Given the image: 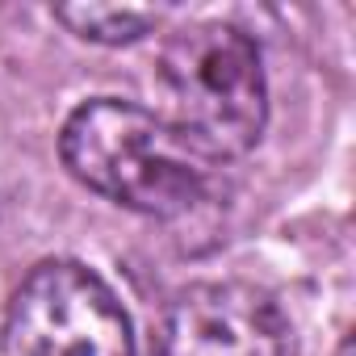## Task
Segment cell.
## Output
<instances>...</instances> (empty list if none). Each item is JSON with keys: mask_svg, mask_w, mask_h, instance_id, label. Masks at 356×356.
Masks as SVG:
<instances>
[{"mask_svg": "<svg viewBox=\"0 0 356 356\" xmlns=\"http://www.w3.org/2000/svg\"><path fill=\"white\" fill-rule=\"evenodd\" d=\"M9 356H134V335L113 289L76 260L38 264L5 310Z\"/></svg>", "mask_w": 356, "mask_h": 356, "instance_id": "obj_3", "label": "cell"}, {"mask_svg": "<svg viewBox=\"0 0 356 356\" xmlns=\"http://www.w3.org/2000/svg\"><path fill=\"white\" fill-rule=\"evenodd\" d=\"M55 22H63L76 38L101 42V47H122L159 26L155 9H134V5H59Z\"/></svg>", "mask_w": 356, "mask_h": 356, "instance_id": "obj_5", "label": "cell"}, {"mask_svg": "<svg viewBox=\"0 0 356 356\" xmlns=\"http://www.w3.org/2000/svg\"><path fill=\"white\" fill-rule=\"evenodd\" d=\"M147 356H293V327L273 293L248 281H206L163 306Z\"/></svg>", "mask_w": 356, "mask_h": 356, "instance_id": "obj_4", "label": "cell"}, {"mask_svg": "<svg viewBox=\"0 0 356 356\" xmlns=\"http://www.w3.org/2000/svg\"><path fill=\"white\" fill-rule=\"evenodd\" d=\"M67 172L113 206L181 218L210 193V163L159 113L130 101H84L59 134Z\"/></svg>", "mask_w": 356, "mask_h": 356, "instance_id": "obj_1", "label": "cell"}, {"mask_svg": "<svg viewBox=\"0 0 356 356\" xmlns=\"http://www.w3.org/2000/svg\"><path fill=\"white\" fill-rule=\"evenodd\" d=\"M163 122L206 163L248 155L268 122L260 47L231 22L176 30L155 63Z\"/></svg>", "mask_w": 356, "mask_h": 356, "instance_id": "obj_2", "label": "cell"}]
</instances>
